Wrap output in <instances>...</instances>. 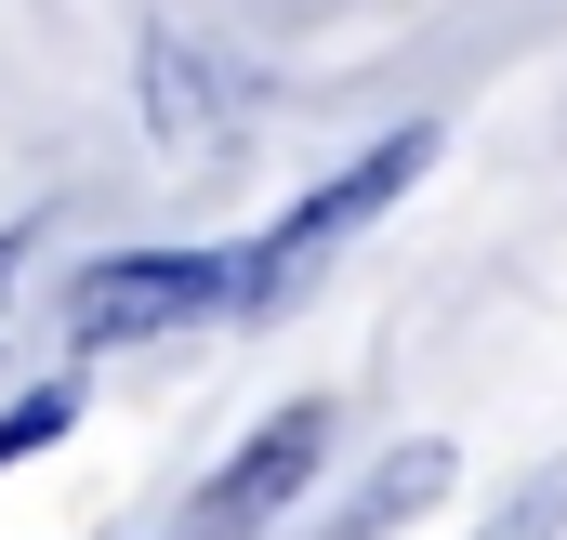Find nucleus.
Here are the masks:
<instances>
[{
    "label": "nucleus",
    "instance_id": "nucleus-2",
    "mask_svg": "<svg viewBox=\"0 0 567 540\" xmlns=\"http://www.w3.org/2000/svg\"><path fill=\"white\" fill-rule=\"evenodd\" d=\"M423 158H435V133L410 120V133H383V145H370L357 172H330V185H317V198L290 211L278 238H265V251L238 264V303H290V290H303V277L330 264V251H343V238H357V225H370V211H383L396 185H423Z\"/></svg>",
    "mask_w": 567,
    "mask_h": 540
},
{
    "label": "nucleus",
    "instance_id": "nucleus-4",
    "mask_svg": "<svg viewBox=\"0 0 567 540\" xmlns=\"http://www.w3.org/2000/svg\"><path fill=\"white\" fill-rule=\"evenodd\" d=\"M66 422H80V396H66V383H40V396H13V422H0V475H13L27 448H53Z\"/></svg>",
    "mask_w": 567,
    "mask_h": 540
},
{
    "label": "nucleus",
    "instance_id": "nucleus-6",
    "mask_svg": "<svg viewBox=\"0 0 567 540\" xmlns=\"http://www.w3.org/2000/svg\"><path fill=\"white\" fill-rule=\"evenodd\" d=\"M13 264H27V225H0V303H13Z\"/></svg>",
    "mask_w": 567,
    "mask_h": 540
},
{
    "label": "nucleus",
    "instance_id": "nucleus-5",
    "mask_svg": "<svg viewBox=\"0 0 567 540\" xmlns=\"http://www.w3.org/2000/svg\"><path fill=\"white\" fill-rule=\"evenodd\" d=\"M567 528V488H555V475H542V488H528V501H515V515H502V528H488V540H555Z\"/></svg>",
    "mask_w": 567,
    "mask_h": 540
},
{
    "label": "nucleus",
    "instance_id": "nucleus-3",
    "mask_svg": "<svg viewBox=\"0 0 567 540\" xmlns=\"http://www.w3.org/2000/svg\"><path fill=\"white\" fill-rule=\"evenodd\" d=\"M317 448H330V408H278L212 488H198V540H251L265 515H290L303 501V475H317Z\"/></svg>",
    "mask_w": 567,
    "mask_h": 540
},
{
    "label": "nucleus",
    "instance_id": "nucleus-1",
    "mask_svg": "<svg viewBox=\"0 0 567 540\" xmlns=\"http://www.w3.org/2000/svg\"><path fill=\"white\" fill-rule=\"evenodd\" d=\"M212 303H238V264L212 251H106L66 277V343H172Z\"/></svg>",
    "mask_w": 567,
    "mask_h": 540
}]
</instances>
